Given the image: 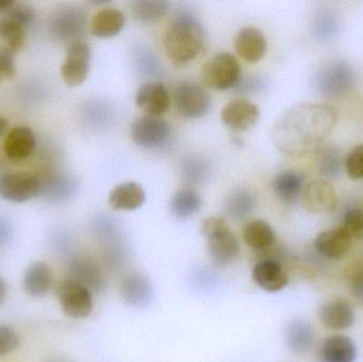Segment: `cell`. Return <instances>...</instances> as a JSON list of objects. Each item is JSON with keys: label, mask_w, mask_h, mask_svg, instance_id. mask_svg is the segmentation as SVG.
I'll use <instances>...</instances> for the list:
<instances>
[{"label": "cell", "mask_w": 363, "mask_h": 362, "mask_svg": "<svg viewBox=\"0 0 363 362\" xmlns=\"http://www.w3.org/2000/svg\"><path fill=\"white\" fill-rule=\"evenodd\" d=\"M6 284H4V281L0 278V304L4 302V298H6Z\"/></svg>", "instance_id": "cell-43"}, {"label": "cell", "mask_w": 363, "mask_h": 362, "mask_svg": "<svg viewBox=\"0 0 363 362\" xmlns=\"http://www.w3.org/2000/svg\"><path fill=\"white\" fill-rule=\"evenodd\" d=\"M172 129L169 123L160 117L145 116L132 125L131 137L143 148H157L169 138Z\"/></svg>", "instance_id": "cell-11"}, {"label": "cell", "mask_w": 363, "mask_h": 362, "mask_svg": "<svg viewBox=\"0 0 363 362\" xmlns=\"http://www.w3.org/2000/svg\"><path fill=\"white\" fill-rule=\"evenodd\" d=\"M205 32L196 17L181 15L170 23L164 36V50L170 63L184 66L202 50Z\"/></svg>", "instance_id": "cell-2"}, {"label": "cell", "mask_w": 363, "mask_h": 362, "mask_svg": "<svg viewBox=\"0 0 363 362\" xmlns=\"http://www.w3.org/2000/svg\"><path fill=\"white\" fill-rule=\"evenodd\" d=\"M285 340L294 354H305L315 342V332L307 321L294 320L286 329Z\"/></svg>", "instance_id": "cell-25"}, {"label": "cell", "mask_w": 363, "mask_h": 362, "mask_svg": "<svg viewBox=\"0 0 363 362\" xmlns=\"http://www.w3.org/2000/svg\"><path fill=\"white\" fill-rule=\"evenodd\" d=\"M342 168L341 153L335 147H324L320 149L318 157V169L325 178H336Z\"/></svg>", "instance_id": "cell-33"}, {"label": "cell", "mask_w": 363, "mask_h": 362, "mask_svg": "<svg viewBox=\"0 0 363 362\" xmlns=\"http://www.w3.org/2000/svg\"><path fill=\"white\" fill-rule=\"evenodd\" d=\"M40 183L27 172L4 174L0 178V197L14 203H23L38 195Z\"/></svg>", "instance_id": "cell-10"}, {"label": "cell", "mask_w": 363, "mask_h": 362, "mask_svg": "<svg viewBox=\"0 0 363 362\" xmlns=\"http://www.w3.org/2000/svg\"><path fill=\"white\" fill-rule=\"evenodd\" d=\"M345 169L352 179H363V144L356 146L345 159Z\"/></svg>", "instance_id": "cell-35"}, {"label": "cell", "mask_w": 363, "mask_h": 362, "mask_svg": "<svg viewBox=\"0 0 363 362\" xmlns=\"http://www.w3.org/2000/svg\"><path fill=\"white\" fill-rule=\"evenodd\" d=\"M301 200L305 210L313 215L332 214L338 204L336 189L325 180L313 181L307 184L303 189Z\"/></svg>", "instance_id": "cell-9"}, {"label": "cell", "mask_w": 363, "mask_h": 362, "mask_svg": "<svg viewBox=\"0 0 363 362\" xmlns=\"http://www.w3.org/2000/svg\"><path fill=\"white\" fill-rule=\"evenodd\" d=\"M252 278L259 288L268 293L283 290L289 283L287 272L277 261H257L252 271Z\"/></svg>", "instance_id": "cell-16"}, {"label": "cell", "mask_w": 363, "mask_h": 362, "mask_svg": "<svg viewBox=\"0 0 363 362\" xmlns=\"http://www.w3.org/2000/svg\"><path fill=\"white\" fill-rule=\"evenodd\" d=\"M243 239L247 247L256 252L274 246L277 236L272 227L264 220H253L243 229Z\"/></svg>", "instance_id": "cell-26"}, {"label": "cell", "mask_w": 363, "mask_h": 362, "mask_svg": "<svg viewBox=\"0 0 363 362\" xmlns=\"http://www.w3.org/2000/svg\"><path fill=\"white\" fill-rule=\"evenodd\" d=\"M259 115L258 106L242 98L228 102L221 111L224 125L239 131H245L255 125Z\"/></svg>", "instance_id": "cell-14"}, {"label": "cell", "mask_w": 363, "mask_h": 362, "mask_svg": "<svg viewBox=\"0 0 363 362\" xmlns=\"http://www.w3.org/2000/svg\"><path fill=\"white\" fill-rule=\"evenodd\" d=\"M266 86V82L262 79L255 78L252 80H247L245 83L239 82L237 87L242 91H257L262 87Z\"/></svg>", "instance_id": "cell-41"}, {"label": "cell", "mask_w": 363, "mask_h": 362, "mask_svg": "<svg viewBox=\"0 0 363 362\" xmlns=\"http://www.w3.org/2000/svg\"><path fill=\"white\" fill-rule=\"evenodd\" d=\"M169 9L164 0H136L132 2V13L140 23H149L161 19Z\"/></svg>", "instance_id": "cell-32"}, {"label": "cell", "mask_w": 363, "mask_h": 362, "mask_svg": "<svg viewBox=\"0 0 363 362\" xmlns=\"http://www.w3.org/2000/svg\"><path fill=\"white\" fill-rule=\"evenodd\" d=\"M57 295L64 312L70 318H86L93 310L91 290L72 278L60 283Z\"/></svg>", "instance_id": "cell-6"}, {"label": "cell", "mask_w": 363, "mask_h": 362, "mask_svg": "<svg viewBox=\"0 0 363 362\" xmlns=\"http://www.w3.org/2000/svg\"><path fill=\"white\" fill-rule=\"evenodd\" d=\"M18 344L19 337L16 332L6 325H0V357L16 350Z\"/></svg>", "instance_id": "cell-37"}, {"label": "cell", "mask_w": 363, "mask_h": 362, "mask_svg": "<svg viewBox=\"0 0 363 362\" xmlns=\"http://www.w3.org/2000/svg\"><path fill=\"white\" fill-rule=\"evenodd\" d=\"M235 48L239 57L247 63H257L267 51V40L260 30L253 27L243 28L237 34Z\"/></svg>", "instance_id": "cell-18"}, {"label": "cell", "mask_w": 363, "mask_h": 362, "mask_svg": "<svg viewBox=\"0 0 363 362\" xmlns=\"http://www.w3.org/2000/svg\"><path fill=\"white\" fill-rule=\"evenodd\" d=\"M341 227L353 238L363 236V210L360 208H352L345 213Z\"/></svg>", "instance_id": "cell-34"}, {"label": "cell", "mask_w": 363, "mask_h": 362, "mask_svg": "<svg viewBox=\"0 0 363 362\" xmlns=\"http://www.w3.org/2000/svg\"><path fill=\"white\" fill-rule=\"evenodd\" d=\"M15 2L12 0H0V13H6Z\"/></svg>", "instance_id": "cell-42"}, {"label": "cell", "mask_w": 363, "mask_h": 362, "mask_svg": "<svg viewBox=\"0 0 363 362\" xmlns=\"http://www.w3.org/2000/svg\"><path fill=\"white\" fill-rule=\"evenodd\" d=\"M6 129H8V121L4 117L0 116V136L6 133Z\"/></svg>", "instance_id": "cell-44"}, {"label": "cell", "mask_w": 363, "mask_h": 362, "mask_svg": "<svg viewBox=\"0 0 363 362\" xmlns=\"http://www.w3.org/2000/svg\"><path fill=\"white\" fill-rule=\"evenodd\" d=\"M177 110L185 118L205 116L211 106V97L204 87L194 82H182L174 93Z\"/></svg>", "instance_id": "cell-7"}, {"label": "cell", "mask_w": 363, "mask_h": 362, "mask_svg": "<svg viewBox=\"0 0 363 362\" xmlns=\"http://www.w3.org/2000/svg\"><path fill=\"white\" fill-rule=\"evenodd\" d=\"M202 79L204 84L209 89L217 91L233 89L241 80L239 62L230 53H218L205 64Z\"/></svg>", "instance_id": "cell-5"}, {"label": "cell", "mask_w": 363, "mask_h": 362, "mask_svg": "<svg viewBox=\"0 0 363 362\" xmlns=\"http://www.w3.org/2000/svg\"><path fill=\"white\" fill-rule=\"evenodd\" d=\"M26 28L11 19L0 21V50L14 55L18 53L25 45Z\"/></svg>", "instance_id": "cell-28"}, {"label": "cell", "mask_w": 363, "mask_h": 362, "mask_svg": "<svg viewBox=\"0 0 363 362\" xmlns=\"http://www.w3.org/2000/svg\"><path fill=\"white\" fill-rule=\"evenodd\" d=\"M353 238L342 227L322 232L315 240V247L326 259H341L350 252Z\"/></svg>", "instance_id": "cell-17"}, {"label": "cell", "mask_w": 363, "mask_h": 362, "mask_svg": "<svg viewBox=\"0 0 363 362\" xmlns=\"http://www.w3.org/2000/svg\"><path fill=\"white\" fill-rule=\"evenodd\" d=\"M201 208V198L191 189H181L170 200V210L177 218L187 219Z\"/></svg>", "instance_id": "cell-29"}, {"label": "cell", "mask_w": 363, "mask_h": 362, "mask_svg": "<svg viewBox=\"0 0 363 362\" xmlns=\"http://www.w3.org/2000/svg\"><path fill=\"white\" fill-rule=\"evenodd\" d=\"M320 322L326 329L345 331L353 327L355 314L349 302L343 299H334L325 302L318 312Z\"/></svg>", "instance_id": "cell-15"}, {"label": "cell", "mask_w": 363, "mask_h": 362, "mask_svg": "<svg viewBox=\"0 0 363 362\" xmlns=\"http://www.w3.org/2000/svg\"><path fill=\"white\" fill-rule=\"evenodd\" d=\"M125 25V14L118 9L104 8L95 13L91 21V32L100 38L118 35Z\"/></svg>", "instance_id": "cell-22"}, {"label": "cell", "mask_w": 363, "mask_h": 362, "mask_svg": "<svg viewBox=\"0 0 363 362\" xmlns=\"http://www.w3.org/2000/svg\"><path fill=\"white\" fill-rule=\"evenodd\" d=\"M14 55L0 50V82L11 80L15 76Z\"/></svg>", "instance_id": "cell-39"}, {"label": "cell", "mask_w": 363, "mask_h": 362, "mask_svg": "<svg viewBox=\"0 0 363 362\" xmlns=\"http://www.w3.org/2000/svg\"><path fill=\"white\" fill-rule=\"evenodd\" d=\"M146 201V193L142 185L135 182H125L117 185L108 196V203L116 210H134Z\"/></svg>", "instance_id": "cell-21"}, {"label": "cell", "mask_w": 363, "mask_h": 362, "mask_svg": "<svg viewBox=\"0 0 363 362\" xmlns=\"http://www.w3.org/2000/svg\"><path fill=\"white\" fill-rule=\"evenodd\" d=\"M352 295L357 301L363 304V268L353 274L351 281Z\"/></svg>", "instance_id": "cell-40"}, {"label": "cell", "mask_w": 363, "mask_h": 362, "mask_svg": "<svg viewBox=\"0 0 363 362\" xmlns=\"http://www.w3.org/2000/svg\"><path fill=\"white\" fill-rule=\"evenodd\" d=\"M72 280L82 284L87 289L98 290L104 286V276L99 268L89 259H80L72 266Z\"/></svg>", "instance_id": "cell-31"}, {"label": "cell", "mask_w": 363, "mask_h": 362, "mask_svg": "<svg viewBox=\"0 0 363 362\" xmlns=\"http://www.w3.org/2000/svg\"><path fill=\"white\" fill-rule=\"evenodd\" d=\"M6 18L16 21L23 28H27L33 23L34 10L27 4H14L6 12Z\"/></svg>", "instance_id": "cell-36"}, {"label": "cell", "mask_w": 363, "mask_h": 362, "mask_svg": "<svg viewBox=\"0 0 363 362\" xmlns=\"http://www.w3.org/2000/svg\"><path fill=\"white\" fill-rule=\"evenodd\" d=\"M91 59V47L87 43L78 40L70 44L65 61L61 67V76L64 82L69 86L82 84L89 77Z\"/></svg>", "instance_id": "cell-8"}, {"label": "cell", "mask_w": 363, "mask_h": 362, "mask_svg": "<svg viewBox=\"0 0 363 362\" xmlns=\"http://www.w3.org/2000/svg\"><path fill=\"white\" fill-rule=\"evenodd\" d=\"M255 206V200L251 193L245 189H236L226 200L224 210L230 219L240 221L251 215Z\"/></svg>", "instance_id": "cell-30"}, {"label": "cell", "mask_w": 363, "mask_h": 362, "mask_svg": "<svg viewBox=\"0 0 363 362\" xmlns=\"http://www.w3.org/2000/svg\"><path fill=\"white\" fill-rule=\"evenodd\" d=\"M121 293L128 304L136 307L146 306L152 297V287L146 276L133 272L121 283Z\"/></svg>", "instance_id": "cell-23"}, {"label": "cell", "mask_w": 363, "mask_h": 362, "mask_svg": "<svg viewBox=\"0 0 363 362\" xmlns=\"http://www.w3.org/2000/svg\"><path fill=\"white\" fill-rule=\"evenodd\" d=\"M320 356L323 362H355L357 348L347 336H330L322 344Z\"/></svg>", "instance_id": "cell-19"}, {"label": "cell", "mask_w": 363, "mask_h": 362, "mask_svg": "<svg viewBox=\"0 0 363 362\" xmlns=\"http://www.w3.org/2000/svg\"><path fill=\"white\" fill-rule=\"evenodd\" d=\"M338 121L328 104H300L288 111L274 129V142L288 154L304 155L322 148Z\"/></svg>", "instance_id": "cell-1"}, {"label": "cell", "mask_w": 363, "mask_h": 362, "mask_svg": "<svg viewBox=\"0 0 363 362\" xmlns=\"http://www.w3.org/2000/svg\"><path fill=\"white\" fill-rule=\"evenodd\" d=\"M136 106L148 114L160 117L169 111L172 100L165 85L161 82H148L138 89Z\"/></svg>", "instance_id": "cell-13"}, {"label": "cell", "mask_w": 363, "mask_h": 362, "mask_svg": "<svg viewBox=\"0 0 363 362\" xmlns=\"http://www.w3.org/2000/svg\"><path fill=\"white\" fill-rule=\"evenodd\" d=\"M304 179L296 172L286 171L273 181V191L284 203H294L302 196Z\"/></svg>", "instance_id": "cell-27"}, {"label": "cell", "mask_w": 363, "mask_h": 362, "mask_svg": "<svg viewBox=\"0 0 363 362\" xmlns=\"http://www.w3.org/2000/svg\"><path fill=\"white\" fill-rule=\"evenodd\" d=\"M4 153L10 159H27L35 149V136L28 127H16L9 132L4 144Z\"/></svg>", "instance_id": "cell-20"}, {"label": "cell", "mask_w": 363, "mask_h": 362, "mask_svg": "<svg viewBox=\"0 0 363 362\" xmlns=\"http://www.w3.org/2000/svg\"><path fill=\"white\" fill-rule=\"evenodd\" d=\"M315 31H317L318 38L321 40H328L335 35L337 32V21L334 17L330 15H322L318 18L317 25H315Z\"/></svg>", "instance_id": "cell-38"}, {"label": "cell", "mask_w": 363, "mask_h": 362, "mask_svg": "<svg viewBox=\"0 0 363 362\" xmlns=\"http://www.w3.org/2000/svg\"><path fill=\"white\" fill-rule=\"evenodd\" d=\"M53 273L51 268L42 261L32 264L23 276V287L28 295L34 298L46 295L52 286Z\"/></svg>", "instance_id": "cell-24"}, {"label": "cell", "mask_w": 363, "mask_h": 362, "mask_svg": "<svg viewBox=\"0 0 363 362\" xmlns=\"http://www.w3.org/2000/svg\"><path fill=\"white\" fill-rule=\"evenodd\" d=\"M201 232L206 238L211 261L220 267L230 265L240 252V244L226 221L221 217H209L203 221Z\"/></svg>", "instance_id": "cell-3"}, {"label": "cell", "mask_w": 363, "mask_h": 362, "mask_svg": "<svg viewBox=\"0 0 363 362\" xmlns=\"http://www.w3.org/2000/svg\"><path fill=\"white\" fill-rule=\"evenodd\" d=\"M53 34L69 45L81 40L86 28V14L82 9L66 6L57 11L51 21Z\"/></svg>", "instance_id": "cell-12"}, {"label": "cell", "mask_w": 363, "mask_h": 362, "mask_svg": "<svg viewBox=\"0 0 363 362\" xmlns=\"http://www.w3.org/2000/svg\"><path fill=\"white\" fill-rule=\"evenodd\" d=\"M318 91L328 98L347 95L355 84L353 67L343 60L330 62L318 72L315 77Z\"/></svg>", "instance_id": "cell-4"}]
</instances>
